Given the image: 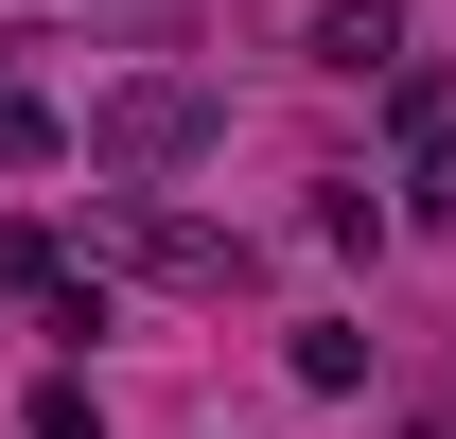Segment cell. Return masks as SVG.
<instances>
[{"label": "cell", "mask_w": 456, "mask_h": 439, "mask_svg": "<svg viewBox=\"0 0 456 439\" xmlns=\"http://www.w3.org/2000/svg\"><path fill=\"white\" fill-rule=\"evenodd\" d=\"M70 141H88L106 176H175V159H211V141H228V88H193V70H141V88H106Z\"/></svg>", "instance_id": "6da1fadb"}, {"label": "cell", "mask_w": 456, "mask_h": 439, "mask_svg": "<svg viewBox=\"0 0 456 439\" xmlns=\"http://www.w3.org/2000/svg\"><path fill=\"white\" fill-rule=\"evenodd\" d=\"M88 264H123V281H175V299H228V281H246V228L141 211V194H88Z\"/></svg>", "instance_id": "7a4b0ae2"}, {"label": "cell", "mask_w": 456, "mask_h": 439, "mask_svg": "<svg viewBox=\"0 0 456 439\" xmlns=\"http://www.w3.org/2000/svg\"><path fill=\"white\" fill-rule=\"evenodd\" d=\"M316 70H403V0H316Z\"/></svg>", "instance_id": "3957f363"}, {"label": "cell", "mask_w": 456, "mask_h": 439, "mask_svg": "<svg viewBox=\"0 0 456 439\" xmlns=\"http://www.w3.org/2000/svg\"><path fill=\"white\" fill-rule=\"evenodd\" d=\"M53 159H70V123H53V106H18V88H0V176H53Z\"/></svg>", "instance_id": "277c9868"}, {"label": "cell", "mask_w": 456, "mask_h": 439, "mask_svg": "<svg viewBox=\"0 0 456 439\" xmlns=\"http://www.w3.org/2000/svg\"><path fill=\"white\" fill-rule=\"evenodd\" d=\"M403 211H421V228H456V123L421 141V159H403Z\"/></svg>", "instance_id": "5b68a950"}]
</instances>
